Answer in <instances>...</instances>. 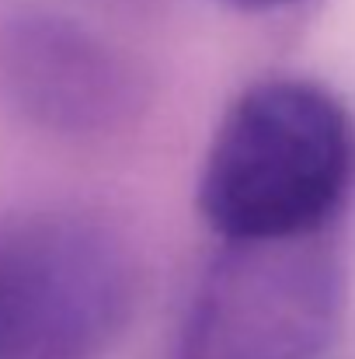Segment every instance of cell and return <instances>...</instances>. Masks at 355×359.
Segmentation results:
<instances>
[{
  "mask_svg": "<svg viewBox=\"0 0 355 359\" xmlns=\"http://www.w3.org/2000/svg\"><path fill=\"white\" fill-rule=\"evenodd\" d=\"M355 178V126L314 81L251 84L220 119L199 175V210L223 241L328 231Z\"/></svg>",
  "mask_w": 355,
  "mask_h": 359,
  "instance_id": "obj_1",
  "label": "cell"
},
{
  "mask_svg": "<svg viewBox=\"0 0 355 359\" xmlns=\"http://www.w3.org/2000/svg\"><path fill=\"white\" fill-rule=\"evenodd\" d=\"M132 311V262L102 224H0V359H102Z\"/></svg>",
  "mask_w": 355,
  "mask_h": 359,
  "instance_id": "obj_2",
  "label": "cell"
},
{
  "mask_svg": "<svg viewBox=\"0 0 355 359\" xmlns=\"http://www.w3.org/2000/svg\"><path fill=\"white\" fill-rule=\"evenodd\" d=\"M345 311L328 231L227 241L192 300L181 359H317Z\"/></svg>",
  "mask_w": 355,
  "mask_h": 359,
  "instance_id": "obj_3",
  "label": "cell"
},
{
  "mask_svg": "<svg viewBox=\"0 0 355 359\" xmlns=\"http://www.w3.org/2000/svg\"><path fill=\"white\" fill-rule=\"evenodd\" d=\"M4 84L32 119L67 133L102 129L129 105V84L112 53L63 21H25L0 49Z\"/></svg>",
  "mask_w": 355,
  "mask_h": 359,
  "instance_id": "obj_4",
  "label": "cell"
},
{
  "mask_svg": "<svg viewBox=\"0 0 355 359\" xmlns=\"http://www.w3.org/2000/svg\"><path fill=\"white\" fill-rule=\"evenodd\" d=\"M227 4L247 7V11H272V7H286V4H293V0H227Z\"/></svg>",
  "mask_w": 355,
  "mask_h": 359,
  "instance_id": "obj_5",
  "label": "cell"
}]
</instances>
